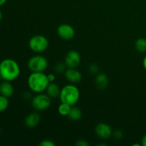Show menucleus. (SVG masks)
Here are the masks:
<instances>
[{"label":"nucleus","mask_w":146,"mask_h":146,"mask_svg":"<svg viewBox=\"0 0 146 146\" xmlns=\"http://www.w3.org/2000/svg\"><path fill=\"white\" fill-rule=\"evenodd\" d=\"M20 73L19 66L14 59L6 58L0 63V76L4 81H14L19 76Z\"/></svg>","instance_id":"f257e3e1"},{"label":"nucleus","mask_w":146,"mask_h":146,"mask_svg":"<svg viewBox=\"0 0 146 146\" xmlns=\"http://www.w3.org/2000/svg\"><path fill=\"white\" fill-rule=\"evenodd\" d=\"M28 86L36 94L44 92L49 84L46 74L44 72H32L27 80Z\"/></svg>","instance_id":"f03ea898"},{"label":"nucleus","mask_w":146,"mask_h":146,"mask_svg":"<svg viewBox=\"0 0 146 146\" xmlns=\"http://www.w3.org/2000/svg\"><path fill=\"white\" fill-rule=\"evenodd\" d=\"M79 98V90L74 84H68L61 89L59 98L61 103H65L73 106L77 104Z\"/></svg>","instance_id":"7ed1b4c3"},{"label":"nucleus","mask_w":146,"mask_h":146,"mask_svg":"<svg viewBox=\"0 0 146 146\" xmlns=\"http://www.w3.org/2000/svg\"><path fill=\"white\" fill-rule=\"evenodd\" d=\"M27 66L32 72H44L48 67V61L43 56H34L28 61Z\"/></svg>","instance_id":"20e7f679"},{"label":"nucleus","mask_w":146,"mask_h":146,"mask_svg":"<svg viewBox=\"0 0 146 146\" xmlns=\"http://www.w3.org/2000/svg\"><path fill=\"white\" fill-rule=\"evenodd\" d=\"M29 46L31 51L36 53L45 51L48 46V41L43 35H36L31 37L29 41Z\"/></svg>","instance_id":"39448f33"},{"label":"nucleus","mask_w":146,"mask_h":146,"mask_svg":"<svg viewBox=\"0 0 146 146\" xmlns=\"http://www.w3.org/2000/svg\"><path fill=\"white\" fill-rule=\"evenodd\" d=\"M51 104V98L47 94L39 93L31 100V106L36 111H45L49 108Z\"/></svg>","instance_id":"423d86ee"},{"label":"nucleus","mask_w":146,"mask_h":146,"mask_svg":"<svg viewBox=\"0 0 146 146\" xmlns=\"http://www.w3.org/2000/svg\"><path fill=\"white\" fill-rule=\"evenodd\" d=\"M64 63L67 68H77L81 63V56L78 51L71 50L66 54Z\"/></svg>","instance_id":"0eeeda50"},{"label":"nucleus","mask_w":146,"mask_h":146,"mask_svg":"<svg viewBox=\"0 0 146 146\" xmlns=\"http://www.w3.org/2000/svg\"><path fill=\"white\" fill-rule=\"evenodd\" d=\"M57 34L62 39L71 40L75 35V30L70 24H62L58 27Z\"/></svg>","instance_id":"6e6552de"},{"label":"nucleus","mask_w":146,"mask_h":146,"mask_svg":"<svg viewBox=\"0 0 146 146\" xmlns=\"http://www.w3.org/2000/svg\"><path fill=\"white\" fill-rule=\"evenodd\" d=\"M95 133L101 139H108L113 135V131L111 126L105 123L97 124L95 128Z\"/></svg>","instance_id":"1a4fd4ad"},{"label":"nucleus","mask_w":146,"mask_h":146,"mask_svg":"<svg viewBox=\"0 0 146 146\" xmlns=\"http://www.w3.org/2000/svg\"><path fill=\"white\" fill-rule=\"evenodd\" d=\"M64 75L67 81L71 84L79 83L82 79V75L76 68H68L64 72Z\"/></svg>","instance_id":"9d476101"},{"label":"nucleus","mask_w":146,"mask_h":146,"mask_svg":"<svg viewBox=\"0 0 146 146\" xmlns=\"http://www.w3.org/2000/svg\"><path fill=\"white\" fill-rule=\"evenodd\" d=\"M40 115L37 113H31L26 116L24 124L27 128H32L36 126L40 122Z\"/></svg>","instance_id":"9b49d317"},{"label":"nucleus","mask_w":146,"mask_h":146,"mask_svg":"<svg viewBox=\"0 0 146 146\" xmlns=\"http://www.w3.org/2000/svg\"><path fill=\"white\" fill-rule=\"evenodd\" d=\"M14 88L10 81H4L0 84V94L1 95L9 98L14 95Z\"/></svg>","instance_id":"f8f14e48"},{"label":"nucleus","mask_w":146,"mask_h":146,"mask_svg":"<svg viewBox=\"0 0 146 146\" xmlns=\"http://www.w3.org/2000/svg\"><path fill=\"white\" fill-rule=\"evenodd\" d=\"M46 94L50 97L51 98H56L57 97H59L60 93H61V89H60L59 86L55 84L54 82L49 83V84L47 86L46 89Z\"/></svg>","instance_id":"ddd939ff"},{"label":"nucleus","mask_w":146,"mask_h":146,"mask_svg":"<svg viewBox=\"0 0 146 146\" xmlns=\"http://www.w3.org/2000/svg\"><path fill=\"white\" fill-rule=\"evenodd\" d=\"M95 84L100 90H104L108 85V78L105 74H98L95 79Z\"/></svg>","instance_id":"4468645a"},{"label":"nucleus","mask_w":146,"mask_h":146,"mask_svg":"<svg viewBox=\"0 0 146 146\" xmlns=\"http://www.w3.org/2000/svg\"><path fill=\"white\" fill-rule=\"evenodd\" d=\"M81 116H82V113H81V109L78 107L74 106H71V111L68 115V118L71 121H76L81 119Z\"/></svg>","instance_id":"2eb2a0df"},{"label":"nucleus","mask_w":146,"mask_h":146,"mask_svg":"<svg viewBox=\"0 0 146 146\" xmlns=\"http://www.w3.org/2000/svg\"><path fill=\"white\" fill-rule=\"evenodd\" d=\"M135 48L141 53L146 52V39L145 38H139L135 43Z\"/></svg>","instance_id":"dca6fc26"},{"label":"nucleus","mask_w":146,"mask_h":146,"mask_svg":"<svg viewBox=\"0 0 146 146\" xmlns=\"http://www.w3.org/2000/svg\"><path fill=\"white\" fill-rule=\"evenodd\" d=\"M71 106L68 104H65V103H61L58 108V111L60 115L63 116H68L70 111H71Z\"/></svg>","instance_id":"f3484780"},{"label":"nucleus","mask_w":146,"mask_h":146,"mask_svg":"<svg viewBox=\"0 0 146 146\" xmlns=\"http://www.w3.org/2000/svg\"><path fill=\"white\" fill-rule=\"evenodd\" d=\"M9 98L3 95H0V113L4 112L9 106Z\"/></svg>","instance_id":"a211bd4d"},{"label":"nucleus","mask_w":146,"mask_h":146,"mask_svg":"<svg viewBox=\"0 0 146 146\" xmlns=\"http://www.w3.org/2000/svg\"><path fill=\"white\" fill-rule=\"evenodd\" d=\"M66 65L65 63H58L54 67V71L57 74H62L64 73L66 70Z\"/></svg>","instance_id":"6ab92c4d"},{"label":"nucleus","mask_w":146,"mask_h":146,"mask_svg":"<svg viewBox=\"0 0 146 146\" xmlns=\"http://www.w3.org/2000/svg\"><path fill=\"white\" fill-rule=\"evenodd\" d=\"M88 71L90 73L93 74H98V71H99V68H98V65L95 64H93L89 66L88 67Z\"/></svg>","instance_id":"aec40b11"},{"label":"nucleus","mask_w":146,"mask_h":146,"mask_svg":"<svg viewBox=\"0 0 146 146\" xmlns=\"http://www.w3.org/2000/svg\"><path fill=\"white\" fill-rule=\"evenodd\" d=\"M38 145L40 146H55L56 144L53 142L52 141H50V140H44L42 141Z\"/></svg>","instance_id":"412c9836"},{"label":"nucleus","mask_w":146,"mask_h":146,"mask_svg":"<svg viewBox=\"0 0 146 146\" xmlns=\"http://www.w3.org/2000/svg\"><path fill=\"white\" fill-rule=\"evenodd\" d=\"M76 145L77 146H88L89 145V143H88L87 142L86 140L80 139V140H78V141H76Z\"/></svg>","instance_id":"4be33fe9"},{"label":"nucleus","mask_w":146,"mask_h":146,"mask_svg":"<svg viewBox=\"0 0 146 146\" xmlns=\"http://www.w3.org/2000/svg\"><path fill=\"white\" fill-rule=\"evenodd\" d=\"M113 134V136L115 137L116 139H121V138H122L123 136V133L122 131H120V130L115 131Z\"/></svg>","instance_id":"5701e85b"},{"label":"nucleus","mask_w":146,"mask_h":146,"mask_svg":"<svg viewBox=\"0 0 146 146\" xmlns=\"http://www.w3.org/2000/svg\"><path fill=\"white\" fill-rule=\"evenodd\" d=\"M47 77H48V80L49 81V83H52L55 81L56 76L54 74H48V75H47Z\"/></svg>","instance_id":"b1692460"},{"label":"nucleus","mask_w":146,"mask_h":146,"mask_svg":"<svg viewBox=\"0 0 146 146\" xmlns=\"http://www.w3.org/2000/svg\"><path fill=\"white\" fill-rule=\"evenodd\" d=\"M141 144H142L143 146H146V134L143 135V137L142 138V140H141Z\"/></svg>","instance_id":"393cba45"},{"label":"nucleus","mask_w":146,"mask_h":146,"mask_svg":"<svg viewBox=\"0 0 146 146\" xmlns=\"http://www.w3.org/2000/svg\"><path fill=\"white\" fill-rule=\"evenodd\" d=\"M143 68H145V70L146 71V56L144 57L143 60Z\"/></svg>","instance_id":"a878e982"},{"label":"nucleus","mask_w":146,"mask_h":146,"mask_svg":"<svg viewBox=\"0 0 146 146\" xmlns=\"http://www.w3.org/2000/svg\"><path fill=\"white\" fill-rule=\"evenodd\" d=\"M7 1V0H0V7L2 5H4L6 2Z\"/></svg>","instance_id":"bb28decb"},{"label":"nucleus","mask_w":146,"mask_h":146,"mask_svg":"<svg viewBox=\"0 0 146 146\" xmlns=\"http://www.w3.org/2000/svg\"><path fill=\"white\" fill-rule=\"evenodd\" d=\"M2 17H3L2 13H1V10H0V21H1V19H2Z\"/></svg>","instance_id":"cd10ccee"},{"label":"nucleus","mask_w":146,"mask_h":146,"mask_svg":"<svg viewBox=\"0 0 146 146\" xmlns=\"http://www.w3.org/2000/svg\"><path fill=\"white\" fill-rule=\"evenodd\" d=\"M1 76H0V79H1Z\"/></svg>","instance_id":"c85d7f7f"},{"label":"nucleus","mask_w":146,"mask_h":146,"mask_svg":"<svg viewBox=\"0 0 146 146\" xmlns=\"http://www.w3.org/2000/svg\"><path fill=\"white\" fill-rule=\"evenodd\" d=\"M0 133H1V128H0Z\"/></svg>","instance_id":"c756f323"}]
</instances>
